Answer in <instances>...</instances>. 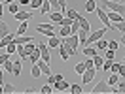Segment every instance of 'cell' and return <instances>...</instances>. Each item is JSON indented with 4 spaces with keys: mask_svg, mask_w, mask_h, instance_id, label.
Listing matches in <instances>:
<instances>
[{
    "mask_svg": "<svg viewBox=\"0 0 125 94\" xmlns=\"http://www.w3.org/2000/svg\"><path fill=\"white\" fill-rule=\"evenodd\" d=\"M21 62H23L21 58H17L15 62H13V70H11V73H13L15 77H19V75H21Z\"/></svg>",
    "mask_w": 125,
    "mask_h": 94,
    "instance_id": "e0dca14e",
    "label": "cell"
},
{
    "mask_svg": "<svg viewBox=\"0 0 125 94\" xmlns=\"http://www.w3.org/2000/svg\"><path fill=\"white\" fill-rule=\"evenodd\" d=\"M116 56V51H112V49H106V56L104 58H114Z\"/></svg>",
    "mask_w": 125,
    "mask_h": 94,
    "instance_id": "816d5d0a",
    "label": "cell"
},
{
    "mask_svg": "<svg viewBox=\"0 0 125 94\" xmlns=\"http://www.w3.org/2000/svg\"><path fill=\"white\" fill-rule=\"evenodd\" d=\"M4 70L8 71V73H11V70H13V62H11V56H10L8 60L4 62Z\"/></svg>",
    "mask_w": 125,
    "mask_h": 94,
    "instance_id": "f35d334b",
    "label": "cell"
},
{
    "mask_svg": "<svg viewBox=\"0 0 125 94\" xmlns=\"http://www.w3.org/2000/svg\"><path fill=\"white\" fill-rule=\"evenodd\" d=\"M78 21H80V26H82V28H85V30H91V24H89V21H87L83 15H78Z\"/></svg>",
    "mask_w": 125,
    "mask_h": 94,
    "instance_id": "d4e9b609",
    "label": "cell"
},
{
    "mask_svg": "<svg viewBox=\"0 0 125 94\" xmlns=\"http://www.w3.org/2000/svg\"><path fill=\"white\" fill-rule=\"evenodd\" d=\"M87 36H89V30H85V28H80L78 30V39H80V45L82 47H87Z\"/></svg>",
    "mask_w": 125,
    "mask_h": 94,
    "instance_id": "9c48e42d",
    "label": "cell"
},
{
    "mask_svg": "<svg viewBox=\"0 0 125 94\" xmlns=\"http://www.w3.org/2000/svg\"><path fill=\"white\" fill-rule=\"evenodd\" d=\"M53 90H68V88H70V85H68V83H66V81H64V79H62V81H57V83H53Z\"/></svg>",
    "mask_w": 125,
    "mask_h": 94,
    "instance_id": "7c38bea8",
    "label": "cell"
},
{
    "mask_svg": "<svg viewBox=\"0 0 125 94\" xmlns=\"http://www.w3.org/2000/svg\"><path fill=\"white\" fill-rule=\"evenodd\" d=\"M32 36H27V34H23V36H17L15 34V39H13V41H15V43H21V45H25V43H29V41H32Z\"/></svg>",
    "mask_w": 125,
    "mask_h": 94,
    "instance_id": "4fadbf2b",
    "label": "cell"
},
{
    "mask_svg": "<svg viewBox=\"0 0 125 94\" xmlns=\"http://www.w3.org/2000/svg\"><path fill=\"white\" fill-rule=\"evenodd\" d=\"M55 75V83H57V81H62V73H53Z\"/></svg>",
    "mask_w": 125,
    "mask_h": 94,
    "instance_id": "9f6ffc18",
    "label": "cell"
},
{
    "mask_svg": "<svg viewBox=\"0 0 125 94\" xmlns=\"http://www.w3.org/2000/svg\"><path fill=\"white\" fill-rule=\"evenodd\" d=\"M13 39H15V34H13V32H10V34H6L4 38H0V49H2V47L6 49V45H8L10 41H13Z\"/></svg>",
    "mask_w": 125,
    "mask_h": 94,
    "instance_id": "8fae6325",
    "label": "cell"
},
{
    "mask_svg": "<svg viewBox=\"0 0 125 94\" xmlns=\"http://www.w3.org/2000/svg\"><path fill=\"white\" fill-rule=\"evenodd\" d=\"M57 49H59V55H61V58H62V60H68V58H70V55L66 53V49H64L62 45H59Z\"/></svg>",
    "mask_w": 125,
    "mask_h": 94,
    "instance_id": "836d02e7",
    "label": "cell"
},
{
    "mask_svg": "<svg viewBox=\"0 0 125 94\" xmlns=\"http://www.w3.org/2000/svg\"><path fill=\"white\" fill-rule=\"evenodd\" d=\"M47 83H49V85H53V83H55V75H53V73L47 75Z\"/></svg>",
    "mask_w": 125,
    "mask_h": 94,
    "instance_id": "11a10c76",
    "label": "cell"
},
{
    "mask_svg": "<svg viewBox=\"0 0 125 94\" xmlns=\"http://www.w3.org/2000/svg\"><path fill=\"white\" fill-rule=\"evenodd\" d=\"M123 62H125V56H123Z\"/></svg>",
    "mask_w": 125,
    "mask_h": 94,
    "instance_id": "be15d7a7",
    "label": "cell"
},
{
    "mask_svg": "<svg viewBox=\"0 0 125 94\" xmlns=\"http://www.w3.org/2000/svg\"><path fill=\"white\" fill-rule=\"evenodd\" d=\"M110 71H112V73H117V71H119V64H117V62H112V68H110Z\"/></svg>",
    "mask_w": 125,
    "mask_h": 94,
    "instance_id": "f907efd6",
    "label": "cell"
},
{
    "mask_svg": "<svg viewBox=\"0 0 125 94\" xmlns=\"http://www.w3.org/2000/svg\"><path fill=\"white\" fill-rule=\"evenodd\" d=\"M10 56H11V55H8V53H4V55H0V66H4V62L8 60Z\"/></svg>",
    "mask_w": 125,
    "mask_h": 94,
    "instance_id": "c3c4849f",
    "label": "cell"
},
{
    "mask_svg": "<svg viewBox=\"0 0 125 94\" xmlns=\"http://www.w3.org/2000/svg\"><path fill=\"white\" fill-rule=\"evenodd\" d=\"M102 4V8L104 9H110V11H116V13H125V4L121 2H114V0H99Z\"/></svg>",
    "mask_w": 125,
    "mask_h": 94,
    "instance_id": "6da1fadb",
    "label": "cell"
},
{
    "mask_svg": "<svg viewBox=\"0 0 125 94\" xmlns=\"http://www.w3.org/2000/svg\"><path fill=\"white\" fill-rule=\"evenodd\" d=\"M119 2H121V4H125V0H119Z\"/></svg>",
    "mask_w": 125,
    "mask_h": 94,
    "instance_id": "6125c7cd",
    "label": "cell"
},
{
    "mask_svg": "<svg viewBox=\"0 0 125 94\" xmlns=\"http://www.w3.org/2000/svg\"><path fill=\"white\" fill-rule=\"evenodd\" d=\"M36 64H38L40 70H42V75H51V68H49V64H47L46 60H42V58H40Z\"/></svg>",
    "mask_w": 125,
    "mask_h": 94,
    "instance_id": "30bf717a",
    "label": "cell"
},
{
    "mask_svg": "<svg viewBox=\"0 0 125 94\" xmlns=\"http://www.w3.org/2000/svg\"><path fill=\"white\" fill-rule=\"evenodd\" d=\"M117 81H119V73H112V75L108 77V85L110 86H116Z\"/></svg>",
    "mask_w": 125,
    "mask_h": 94,
    "instance_id": "d6a6232c",
    "label": "cell"
},
{
    "mask_svg": "<svg viewBox=\"0 0 125 94\" xmlns=\"http://www.w3.org/2000/svg\"><path fill=\"white\" fill-rule=\"evenodd\" d=\"M85 68H95V62H93V58H91V56H87V60H85Z\"/></svg>",
    "mask_w": 125,
    "mask_h": 94,
    "instance_id": "681fc988",
    "label": "cell"
},
{
    "mask_svg": "<svg viewBox=\"0 0 125 94\" xmlns=\"http://www.w3.org/2000/svg\"><path fill=\"white\" fill-rule=\"evenodd\" d=\"M106 30H108L106 26H104V28H99V30H93V34H89V36H87V45H93L97 39H101L102 36L106 34Z\"/></svg>",
    "mask_w": 125,
    "mask_h": 94,
    "instance_id": "5b68a950",
    "label": "cell"
},
{
    "mask_svg": "<svg viewBox=\"0 0 125 94\" xmlns=\"http://www.w3.org/2000/svg\"><path fill=\"white\" fill-rule=\"evenodd\" d=\"M31 73H32V77H34V79H38L40 75H42V70H40V66H38V64H32Z\"/></svg>",
    "mask_w": 125,
    "mask_h": 94,
    "instance_id": "83f0119b",
    "label": "cell"
},
{
    "mask_svg": "<svg viewBox=\"0 0 125 94\" xmlns=\"http://www.w3.org/2000/svg\"><path fill=\"white\" fill-rule=\"evenodd\" d=\"M83 55L85 56H97V47H93V45L83 47Z\"/></svg>",
    "mask_w": 125,
    "mask_h": 94,
    "instance_id": "44dd1931",
    "label": "cell"
},
{
    "mask_svg": "<svg viewBox=\"0 0 125 94\" xmlns=\"http://www.w3.org/2000/svg\"><path fill=\"white\" fill-rule=\"evenodd\" d=\"M74 70H76V73H80V75H82V73L85 71V62H78V64H76V68H74Z\"/></svg>",
    "mask_w": 125,
    "mask_h": 94,
    "instance_id": "7bdbcfd3",
    "label": "cell"
},
{
    "mask_svg": "<svg viewBox=\"0 0 125 94\" xmlns=\"http://www.w3.org/2000/svg\"><path fill=\"white\" fill-rule=\"evenodd\" d=\"M112 62H114L112 58H104V64H102V70H104V71H108L110 68H112Z\"/></svg>",
    "mask_w": 125,
    "mask_h": 94,
    "instance_id": "f6af8a7d",
    "label": "cell"
},
{
    "mask_svg": "<svg viewBox=\"0 0 125 94\" xmlns=\"http://www.w3.org/2000/svg\"><path fill=\"white\" fill-rule=\"evenodd\" d=\"M2 9H4V8H2V2H0V17H2Z\"/></svg>",
    "mask_w": 125,
    "mask_h": 94,
    "instance_id": "91938a15",
    "label": "cell"
},
{
    "mask_svg": "<svg viewBox=\"0 0 125 94\" xmlns=\"http://www.w3.org/2000/svg\"><path fill=\"white\" fill-rule=\"evenodd\" d=\"M95 75H97V68H85V71L82 73V81H83V85L91 83Z\"/></svg>",
    "mask_w": 125,
    "mask_h": 94,
    "instance_id": "52a82bcc",
    "label": "cell"
},
{
    "mask_svg": "<svg viewBox=\"0 0 125 94\" xmlns=\"http://www.w3.org/2000/svg\"><path fill=\"white\" fill-rule=\"evenodd\" d=\"M112 30H119L121 34H125V21H119V23H114Z\"/></svg>",
    "mask_w": 125,
    "mask_h": 94,
    "instance_id": "f546056e",
    "label": "cell"
},
{
    "mask_svg": "<svg viewBox=\"0 0 125 94\" xmlns=\"http://www.w3.org/2000/svg\"><path fill=\"white\" fill-rule=\"evenodd\" d=\"M110 92V85L108 81H99L95 88H91V94H108Z\"/></svg>",
    "mask_w": 125,
    "mask_h": 94,
    "instance_id": "277c9868",
    "label": "cell"
},
{
    "mask_svg": "<svg viewBox=\"0 0 125 94\" xmlns=\"http://www.w3.org/2000/svg\"><path fill=\"white\" fill-rule=\"evenodd\" d=\"M36 47L40 49V53H42V60H46L47 64L51 62V55H49V51H47V45L44 41H36Z\"/></svg>",
    "mask_w": 125,
    "mask_h": 94,
    "instance_id": "8992f818",
    "label": "cell"
},
{
    "mask_svg": "<svg viewBox=\"0 0 125 94\" xmlns=\"http://www.w3.org/2000/svg\"><path fill=\"white\" fill-rule=\"evenodd\" d=\"M11 2H17V0H6V4H11Z\"/></svg>",
    "mask_w": 125,
    "mask_h": 94,
    "instance_id": "94428289",
    "label": "cell"
},
{
    "mask_svg": "<svg viewBox=\"0 0 125 94\" xmlns=\"http://www.w3.org/2000/svg\"><path fill=\"white\" fill-rule=\"evenodd\" d=\"M53 24H49V23H40L38 26H36V32H40V34H44V36H47V38H51V36H55V32H53Z\"/></svg>",
    "mask_w": 125,
    "mask_h": 94,
    "instance_id": "3957f363",
    "label": "cell"
},
{
    "mask_svg": "<svg viewBox=\"0 0 125 94\" xmlns=\"http://www.w3.org/2000/svg\"><path fill=\"white\" fill-rule=\"evenodd\" d=\"M95 9H97V0H87L85 2V11L87 13H93Z\"/></svg>",
    "mask_w": 125,
    "mask_h": 94,
    "instance_id": "ffe728a7",
    "label": "cell"
},
{
    "mask_svg": "<svg viewBox=\"0 0 125 94\" xmlns=\"http://www.w3.org/2000/svg\"><path fill=\"white\" fill-rule=\"evenodd\" d=\"M95 13L99 15V19L102 21V24H104V26H106L108 30H112V26H114V23H112V21L108 19V15H106V9H104V8H99V6H97V9H95Z\"/></svg>",
    "mask_w": 125,
    "mask_h": 94,
    "instance_id": "7a4b0ae2",
    "label": "cell"
},
{
    "mask_svg": "<svg viewBox=\"0 0 125 94\" xmlns=\"http://www.w3.org/2000/svg\"><path fill=\"white\" fill-rule=\"evenodd\" d=\"M117 47H119V41H116V39H110V41H108V49L117 51Z\"/></svg>",
    "mask_w": 125,
    "mask_h": 94,
    "instance_id": "bcb514c9",
    "label": "cell"
},
{
    "mask_svg": "<svg viewBox=\"0 0 125 94\" xmlns=\"http://www.w3.org/2000/svg\"><path fill=\"white\" fill-rule=\"evenodd\" d=\"M49 17H51V21H53V23H59L61 24V21H62V11H51V13H49Z\"/></svg>",
    "mask_w": 125,
    "mask_h": 94,
    "instance_id": "ac0fdd59",
    "label": "cell"
},
{
    "mask_svg": "<svg viewBox=\"0 0 125 94\" xmlns=\"http://www.w3.org/2000/svg\"><path fill=\"white\" fill-rule=\"evenodd\" d=\"M40 92H42V94H51V92H53V86L49 85V83H46V85L40 88Z\"/></svg>",
    "mask_w": 125,
    "mask_h": 94,
    "instance_id": "74e56055",
    "label": "cell"
},
{
    "mask_svg": "<svg viewBox=\"0 0 125 94\" xmlns=\"http://www.w3.org/2000/svg\"><path fill=\"white\" fill-rule=\"evenodd\" d=\"M80 28H82V26H80V21H78V19H74V21H72V26H70V32H72V34H78Z\"/></svg>",
    "mask_w": 125,
    "mask_h": 94,
    "instance_id": "e575fe53",
    "label": "cell"
},
{
    "mask_svg": "<svg viewBox=\"0 0 125 94\" xmlns=\"http://www.w3.org/2000/svg\"><path fill=\"white\" fill-rule=\"evenodd\" d=\"M27 30H29V21H21L19 28H17V36H23V34H27Z\"/></svg>",
    "mask_w": 125,
    "mask_h": 94,
    "instance_id": "d6986e66",
    "label": "cell"
},
{
    "mask_svg": "<svg viewBox=\"0 0 125 94\" xmlns=\"http://www.w3.org/2000/svg\"><path fill=\"white\" fill-rule=\"evenodd\" d=\"M119 43H123V47H125V34L121 36V41H119Z\"/></svg>",
    "mask_w": 125,
    "mask_h": 94,
    "instance_id": "680465c9",
    "label": "cell"
},
{
    "mask_svg": "<svg viewBox=\"0 0 125 94\" xmlns=\"http://www.w3.org/2000/svg\"><path fill=\"white\" fill-rule=\"evenodd\" d=\"M61 45L66 49V53H68L70 56H76V53H78V49H76V47H72L70 43H66V41H62V39H61Z\"/></svg>",
    "mask_w": 125,
    "mask_h": 94,
    "instance_id": "9a60e30c",
    "label": "cell"
},
{
    "mask_svg": "<svg viewBox=\"0 0 125 94\" xmlns=\"http://www.w3.org/2000/svg\"><path fill=\"white\" fill-rule=\"evenodd\" d=\"M93 62H95V68L99 70V68H102V64H104V56H93Z\"/></svg>",
    "mask_w": 125,
    "mask_h": 94,
    "instance_id": "1f68e13d",
    "label": "cell"
},
{
    "mask_svg": "<svg viewBox=\"0 0 125 94\" xmlns=\"http://www.w3.org/2000/svg\"><path fill=\"white\" fill-rule=\"evenodd\" d=\"M72 32H70V26H62L61 28V32H59V36L61 38H66V36H70Z\"/></svg>",
    "mask_w": 125,
    "mask_h": 94,
    "instance_id": "60d3db41",
    "label": "cell"
},
{
    "mask_svg": "<svg viewBox=\"0 0 125 94\" xmlns=\"http://www.w3.org/2000/svg\"><path fill=\"white\" fill-rule=\"evenodd\" d=\"M4 71H6V70H2V66H0V83H2V75H4Z\"/></svg>",
    "mask_w": 125,
    "mask_h": 94,
    "instance_id": "6f0895ef",
    "label": "cell"
},
{
    "mask_svg": "<svg viewBox=\"0 0 125 94\" xmlns=\"http://www.w3.org/2000/svg\"><path fill=\"white\" fill-rule=\"evenodd\" d=\"M10 28H8V24L4 23V21H2V17H0V38H4V36H6V34H10Z\"/></svg>",
    "mask_w": 125,
    "mask_h": 94,
    "instance_id": "7402d4cb",
    "label": "cell"
},
{
    "mask_svg": "<svg viewBox=\"0 0 125 94\" xmlns=\"http://www.w3.org/2000/svg\"><path fill=\"white\" fill-rule=\"evenodd\" d=\"M78 11H76V9H66V11H64V17H70V19H78Z\"/></svg>",
    "mask_w": 125,
    "mask_h": 94,
    "instance_id": "8d00e7d4",
    "label": "cell"
},
{
    "mask_svg": "<svg viewBox=\"0 0 125 94\" xmlns=\"http://www.w3.org/2000/svg\"><path fill=\"white\" fill-rule=\"evenodd\" d=\"M40 58H42V53H40V49H38V47H36V49L32 51L31 55H29V60H31L32 64H36V62H38V60H40Z\"/></svg>",
    "mask_w": 125,
    "mask_h": 94,
    "instance_id": "5bb4252c",
    "label": "cell"
},
{
    "mask_svg": "<svg viewBox=\"0 0 125 94\" xmlns=\"http://www.w3.org/2000/svg\"><path fill=\"white\" fill-rule=\"evenodd\" d=\"M116 88H117V92L125 94V77H123V81H117L116 83Z\"/></svg>",
    "mask_w": 125,
    "mask_h": 94,
    "instance_id": "b9f144b4",
    "label": "cell"
},
{
    "mask_svg": "<svg viewBox=\"0 0 125 94\" xmlns=\"http://www.w3.org/2000/svg\"><path fill=\"white\" fill-rule=\"evenodd\" d=\"M72 94H82L83 92V88H82V85H70V88H68Z\"/></svg>",
    "mask_w": 125,
    "mask_h": 94,
    "instance_id": "d590c367",
    "label": "cell"
},
{
    "mask_svg": "<svg viewBox=\"0 0 125 94\" xmlns=\"http://www.w3.org/2000/svg\"><path fill=\"white\" fill-rule=\"evenodd\" d=\"M72 21H74V19H70V17H62L61 26H72Z\"/></svg>",
    "mask_w": 125,
    "mask_h": 94,
    "instance_id": "7dc6e473",
    "label": "cell"
},
{
    "mask_svg": "<svg viewBox=\"0 0 125 94\" xmlns=\"http://www.w3.org/2000/svg\"><path fill=\"white\" fill-rule=\"evenodd\" d=\"M19 6H21L19 2H17V4H15V2H11V4H8V11H10V13H13V15H15L17 11H19Z\"/></svg>",
    "mask_w": 125,
    "mask_h": 94,
    "instance_id": "4dcf8cb0",
    "label": "cell"
},
{
    "mask_svg": "<svg viewBox=\"0 0 125 94\" xmlns=\"http://www.w3.org/2000/svg\"><path fill=\"white\" fill-rule=\"evenodd\" d=\"M47 45L49 47H59L61 45V38H59V36H51V38L47 39Z\"/></svg>",
    "mask_w": 125,
    "mask_h": 94,
    "instance_id": "484cf974",
    "label": "cell"
},
{
    "mask_svg": "<svg viewBox=\"0 0 125 94\" xmlns=\"http://www.w3.org/2000/svg\"><path fill=\"white\" fill-rule=\"evenodd\" d=\"M108 15V19L112 21V23H119V21H123V15L121 13H116V11H110V13H106Z\"/></svg>",
    "mask_w": 125,
    "mask_h": 94,
    "instance_id": "2e32d148",
    "label": "cell"
},
{
    "mask_svg": "<svg viewBox=\"0 0 125 94\" xmlns=\"http://www.w3.org/2000/svg\"><path fill=\"white\" fill-rule=\"evenodd\" d=\"M49 11H51V6H49V2H47V0H44V2H42V6H40V13H42V15H47Z\"/></svg>",
    "mask_w": 125,
    "mask_h": 94,
    "instance_id": "cb8c5ba5",
    "label": "cell"
},
{
    "mask_svg": "<svg viewBox=\"0 0 125 94\" xmlns=\"http://www.w3.org/2000/svg\"><path fill=\"white\" fill-rule=\"evenodd\" d=\"M32 19V11H27V9H19L15 13V21H31Z\"/></svg>",
    "mask_w": 125,
    "mask_h": 94,
    "instance_id": "ba28073f",
    "label": "cell"
},
{
    "mask_svg": "<svg viewBox=\"0 0 125 94\" xmlns=\"http://www.w3.org/2000/svg\"><path fill=\"white\" fill-rule=\"evenodd\" d=\"M34 49H36V39H32V41H29V43H25V53H27V56L31 55Z\"/></svg>",
    "mask_w": 125,
    "mask_h": 94,
    "instance_id": "603a6c76",
    "label": "cell"
},
{
    "mask_svg": "<svg viewBox=\"0 0 125 94\" xmlns=\"http://www.w3.org/2000/svg\"><path fill=\"white\" fill-rule=\"evenodd\" d=\"M42 2H44V0H31V6H29V8L31 9H40Z\"/></svg>",
    "mask_w": 125,
    "mask_h": 94,
    "instance_id": "ee69618b",
    "label": "cell"
},
{
    "mask_svg": "<svg viewBox=\"0 0 125 94\" xmlns=\"http://www.w3.org/2000/svg\"><path fill=\"white\" fill-rule=\"evenodd\" d=\"M13 92H15V86L10 83H4V94H13Z\"/></svg>",
    "mask_w": 125,
    "mask_h": 94,
    "instance_id": "ab89813d",
    "label": "cell"
},
{
    "mask_svg": "<svg viewBox=\"0 0 125 94\" xmlns=\"http://www.w3.org/2000/svg\"><path fill=\"white\" fill-rule=\"evenodd\" d=\"M59 4H61V11L64 15V11H66V0H59Z\"/></svg>",
    "mask_w": 125,
    "mask_h": 94,
    "instance_id": "f5cc1de1",
    "label": "cell"
},
{
    "mask_svg": "<svg viewBox=\"0 0 125 94\" xmlns=\"http://www.w3.org/2000/svg\"><path fill=\"white\" fill-rule=\"evenodd\" d=\"M117 73H119L121 77H125V62H123V64H119V71H117Z\"/></svg>",
    "mask_w": 125,
    "mask_h": 94,
    "instance_id": "db71d44e",
    "label": "cell"
},
{
    "mask_svg": "<svg viewBox=\"0 0 125 94\" xmlns=\"http://www.w3.org/2000/svg\"><path fill=\"white\" fill-rule=\"evenodd\" d=\"M6 53H8V55H13V53H17V43H15V41H10L8 45H6Z\"/></svg>",
    "mask_w": 125,
    "mask_h": 94,
    "instance_id": "4316f807",
    "label": "cell"
},
{
    "mask_svg": "<svg viewBox=\"0 0 125 94\" xmlns=\"http://www.w3.org/2000/svg\"><path fill=\"white\" fill-rule=\"evenodd\" d=\"M95 47H97V49H108V41H106V39H97V41H95L93 43Z\"/></svg>",
    "mask_w": 125,
    "mask_h": 94,
    "instance_id": "f1b7e54d",
    "label": "cell"
}]
</instances>
